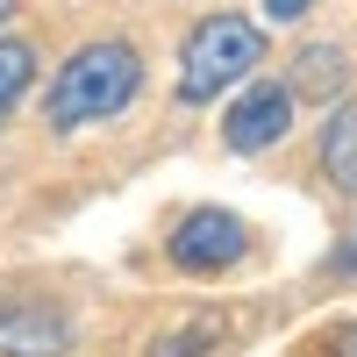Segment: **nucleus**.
I'll use <instances>...</instances> for the list:
<instances>
[{"instance_id":"1","label":"nucleus","mask_w":357,"mask_h":357,"mask_svg":"<svg viewBox=\"0 0 357 357\" xmlns=\"http://www.w3.org/2000/svg\"><path fill=\"white\" fill-rule=\"evenodd\" d=\"M143 86V57L136 43L122 36H100V43H79L65 65H57V86L43 100V122L50 129H86V122H107V114H122Z\"/></svg>"},{"instance_id":"2","label":"nucleus","mask_w":357,"mask_h":357,"mask_svg":"<svg viewBox=\"0 0 357 357\" xmlns=\"http://www.w3.org/2000/svg\"><path fill=\"white\" fill-rule=\"evenodd\" d=\"M257 65H264V36H257V29L243 15H207L186 36V50H178V100L207 107L215 93L243 86Z\"/></svg>"},{"instance_id":"3","label":"nucleus","mask_w":357,"mask_h":357,"mask_svg":"<svg viewBox=\"0 0 357 357\" xmlns=\"http://www.w3.org/2000/svg\"><path fill=\"white\" fill-rule=\"evenodd\" d=\"M243 250H250V229H243V215H229V207H193V215L178 222V236H172V264L193 272V279L229 272Z\"/></svg>"},{"instance_id":"4","label":"nucleus","mask_w":357,"mask_h":357,"mask_svg":"<svg viewBox=\"0 0 357 357\" xmlns=\"http://www.w3.org/2000/svg\"><path fill=\"white\" fill-rule=\"evenodd\" d=\"M293 129V86H272V79H257L243 100L229 107V122H222V136H229V151H272V143Z\"/></svg>"},{"instance_id":"5","label":"nucleus","mask_w":357,"mask_h":357,"mask_svg":"<svg viewBox=\"0 0 357 357\" xmlns=\"http://www.w3.org/2000/svg\"><path fill=\"white\" fill-rule=\"evenodd\" d=\"M72 350V321L57 307H0V357H65Z\"/></svg>"},{"instance_id":"6","label":"nucleus","mask_w":357,"mask_h":357,"mask_svg":"<svg viewBox=\"0 0 357 357\" xmlns=\"http://www.w3.org/2000/svg\"><path fill=\"white\" fill-rule=\"evenodd\" d=\"M321 172L343 193H357V100H336L329 122H321Z\"/></svg>"},{"instance_id":"7","label":"nucleus","mask_w":357,"mask_h":357,"mask_svg":"<svg viewBox=\"0 0 357 357\" xmlns=\"http://www.w3.org/2000/svg\"><path fill=\"white\" fill-rule=\"evenodd\" d=\"M343 79H350L343 50H336V43H307V50H301V65H293V93L329 100V93H343Z\"/></svg>"},{"instance_id":"8","label":"nucleus","mask_w":357,"mask_h":357,"mask_svg":"<svg viewBox=\"0 0 357 357\" xmlns=\"http://www.w3.org/2000/svg\"><path fill=\"white\" fill-rule=\"evenodd\" d=\"M29 79H36V43L0 36V122H8V107L29 93Z\"/></svg>"},{"instance_id":"9","label":"nucleus","mask_w":357,"mask_h":357,"mask_svg":"<svg viewBox=\"0 0 357 357\" xmlns=\"http://www.w3.org/2000/svg\"><path fill=\"white\" fill-rule=\"evenodd\" d=\"M200 343H215V321H200V329H186V336L151 343V357H200Z\"/></svg>"},{"instance_id":"10","label":"nucleus","mask_w":357,"mask_h":357,"mask_svg":"<svg viewBox=\"0 0 357 357\" xmlns=\"http://www.w3.org/2000/svg\"><path fill=\"white\" fill-rule=\"evenodd\" d=\"M314 0H264V22H301Z\"/></svg>"},{"instance_id":"11","label":"nucleus","mask_w":357,"mask_h":357,"mask_svg":"<svg viewBox=\"0 0 357 357\" xmlns=\"http://www.w3.org/2000/svg\"><path fill=\"white\" fill-rule=\"evenodd\" d=\"M8 15H15V0H0V22H8Z\"/></svg>"}]
</instances>
